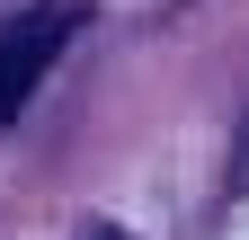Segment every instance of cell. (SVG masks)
<instances>
[{
  "label": "cell",
  "mask_w": 249,
  "mask_h": 240,
  "mask_svg": "<svg viewBox=\"0 0 249 240\" xmlns=\"http://www.w3.org/2000/svg\"><path fill=\"white\" fill-rule=\"evenodd\" d=\"M62 45H71V9H36L18 27H0V134L18 125V107L36 98V80L53 71Z\"/></svg>",
  "instance_id": "obj_1"
},
{
  "label": "cell",
  "mask_w": 249,
  "mask_h": 240,
  "mask_svg": "<svg viewBox=\"0 0 249 240\" xmlns=\"http://www.w3.org/2000/svg\"><path fill=\"white\" fill-rule=\"evenodd\" d=\"M80 240H134V231H116V223H89V231H80Z\"/></svg>",
  "instance_id": "obj_2"
}]
</instances>
